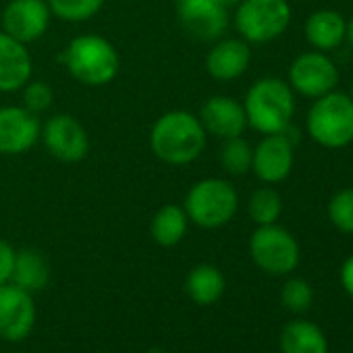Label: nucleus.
<instances>
[{
	"label": "nucleus",
	"instance_id": "1",
	"mask_svg": "<svg viewBox=\"0 0 353 353\" xmlns=\"http://www.w3.org/2000/svg\"><path fill=\"white\" fill-rule=\"evenodd\" d=\"M208 133L204 131L200 119L185 110L164 112L150 131L152 152L166 164H190L206 148Z\"/></svg>",
	"mask_w": 353,
	"mask_h": 353
},
{
	"label": "nucleus",
	"instance_id": "2",
	"mask_svg": "<svg viewBox=\"0 0 353 353\" xmlns=\"http://www.w3.org/2000/svg\"><path fill=\"white\" fill-rule=\"evenodd\" d=\"M243 110L248 125L262 135L281 133L295 114V96L287 81L279 77L258 79L245 94Z\"/></svg>",
	"mask_w": 353,
	"mask_h": 353
},
{
	"label": "nucleus",
	"instance_id": "3",
	"mask_svg": "<svg viewBox=\"0 0 353 353\" xmlns=\"http://www.w3.org/2000/svg\"><path fill=\"white\" fill-rule=\"evenodd\" d=\"M67 71L83 85H106L119 75V52L117 48L98 34H85L71 40L63 52Z\"/></svg>",
	"mask_w": 353,
	"mask_h": 353
},
{
	"label": "nucleus",
	"instance_id": "4",
	"mask_svg": "<svg viewBox=\"0 0 353 353\" xmlns=\"http://www.w3.org/2000/svg\"><path fill=\"white\" fill-rule=\"evenodd\" d=\"M307 135L322 148L341 150L353 141V100L349 94L330 92L310 106L305 117Z\"/></svg>",
	"mask_w": 353,
	"mask_h": 353
},
{
	"label": "nucleus",
	"instance_id": "5",
	"mask_svg": "<svg viewBox=\"0 0 353 353\" xmlns=\"http://www.w3.org/2000/svg\"><path fill=\"white\" fill-rule=\"evenodd\" d=\"M183 208L194 225L202 229H219L233 221L239 208V196L229 181L208 176L190 190Z\"/></svg>",
	"mask_w": 353,
	"mask_h": 353
},
{
	"label": "nucleus",
	"instance_id": "6",
	"mask_svg": "<svg viewBox=\"0 0 353 353\" xmlns=\"http://www.w3.org/2000/svg\"><path fill=\"white\" fill-rule=\"evenodd\" d=\"M293 11L289 0H241L235 7V30L252 44H268L281 38Z\"/></svg>",
	"mask_w": 353,
	"mask_h": 353
},
{
	"label": "nucleus",
	"instance_id": "7",
	"mask_svg": "<svg viewBox=\"0 0 353 353\" xmlns=\"http://www.w3.org/2000/svg\"><path fill=\"white\" fill-rule=\"evenodd\" d=\"M250 254L258 268L268 274H289L299 264V245L295 237L274 225H262L250 239Z\"/></svg>",
	"mask_w": 353,
	"mask_h": 353
},
{
	"label": "nucleus",
	"instance_id": "8",
	"mask_svg": "<svg viewBox=\"0 0 353 353\" xmlns=\"http://www.w3.org/2000/svg\"><path fill=\"white\" fill-rule=\"evenodd\" d=\"M293 92L305 98H320L339 85V69L326 52L312 50L299 54L289 67V81Z\"/></svg>",
	"mask_w": 353,
	"mask_h": 353
},
{
	"label": "nucleus",
	"instance_id": "9",
	"mask_svg": "<svg viewBox=\"0 0 353 353\" xmlns=\"http://www.w3.org/2000/svg\"><path fill=\"white\" fill-rule=\"evenodd\" d=\"M46 150L63 162H79L90 152V137L85 127L71 114L50 117L40 131Z\"/></svg>",
	"mask_w": 353,
	"mask_h": 353
},
{
	"label": "nucleus",
	"instance_id": "10",
	"mask_svg": "<svg viewBox=\"0 0 353 353\" xmlns=\"http://www.w3.org/2000/svg\"><path fill=\"white\" fill-rule=\"evenodd\" d=\"M176 19L192 38L200 42H216L229 28V11L216 0H179Z\"/></svg>",
	"mask_w": 353,
	"mask_h": 353
},
{
	"label": "nucleus",
	"instance_id": "11",
	"mask_svg": "<svg viewBox=\"0 0 353 353\" xmlns=\"http://www.w3.org/2000/svg\"><path fill=\"white\" fill-rule=\"evenodd\" d=\"M295 143L287 133L264 135L260 143L254 148L252 170L258 179L266 185H274L285 181L293 170L295 162Z\"/></svg>",
	"mask_w": 353,
	"mask_h": 353
},
{
	"label": "nucleus",
	"instance_id": "12",
	"mask_svg": "<svg viewBox=\"0 0 353 353\" xmlns=\"http://www.w3.org/2000/svg\"><path fill=\"white\" fill-rule=\"evenodd\" d=\"M36 324V301L30 291L7 283L0 285V339L17 343Z\"/></svg>",
	"mask_w": 353,
	"mask_h": 353
},
{
	"label": "nucleus",
	"instance_id": "13",
	"mask_svg": "<svg viewBox=\"0 0 353 353\" xmlns=\"http://www.w3.org/2000/svg\"><path fill=\"white\" fill-rule=\"evenodd\" d=\"M46 0H11L3 11V32L21 44L40 40L50 26Z\"/></svg>",
	"mask_w": 353,
	"mask_h": 353
},
{
	"label": "nucleus",
	"instance_id": "14",
	"mask_svg": "<svg viewBox=\"0 0 353 353\" xmlns=\"http://www.w3.org/2000/svg\"><path fill=\"white\" fill-rule=\"evenodd\" d=\"M40 119L26 106L0 108V154L17 156L32 150L40 139Z\"/></svg>",
	"mask_w": 353,
	"mask_h": 353
},
{
	"label": "nucleus",
	"instance_id": "15",
	"mask_svg": "<svg viewBox=\"0 0 353 353\" xmlns=\"http://www.w3.org/2000/svg\"><path fill=\"white\" fill-rule=\"evenodd\" d=\"M200 123L206 133L221 139L239 137L248 127L243 104L231 96H212L200 108Z\"/></svg>",
	"mask_w": 353,
	"mask_h": 353
},
{
	"label": "nucleus",
	"instance_id": "16",
	"mask_svg": "<svg viewBox=\"0 0 353 353\" xmlns=\"http://www.w3.org/2000/svg\"><path fill=\"white\" fill-rule=\"evenodd\" d=\"M252 63L250 42L243 38H223L210 48L206 57L208 73L219 81H233L241 77Z\"/></svg>",
	"mask_w": 353,
	"mask_h": 353
},
{
	"label": "nucleus",
	"instance_id": "17",
	"mask_svg": "<svg viewBox=\"0 0 353 353\" xmlns=\"http://www.w3.org/2000/svg\"><path fill=\"white\" fill-rule=\"evenodd\" d=\"M32 79V57L26 44L0 32V92H19Z\"/></svg>",
	"mask_w": 353,
	"mask_h": 353
},
{
	"label": "nucleus",
	"instance_id": "18",
	"mask_svg": "<svg viewBox=\"0 0 353 353\" xmlns=\"http://www.w3.org/2000/svg\"><path fill=\"white\" fill-rule=\"evenodd\" d=\"M303 36L314 50L330 52L345 42L347 21L341 13L332 9H322L307 17L303 26Z\"/></svg>",
	"mask_w": 353,
	"mask_h": 353
},
{
	"label": "nucleus",
	"instance_id": "19",
	"mask_svg": "<svg viewBox=\"0 0 353 353\" xmlns=\"http://www.w3.org/2000/svg\"><path fill=\"white\" fill-rule=\"evenodd\" d=\"M48 281H50V266L40 252L36 250L15 252V264H13V274H11L13 285L30 293H36L44 289Z\"/></svg>",
	"mask_w": 353,
	"mask_h": 353
},
{
	"label": "nucleus",
	"instance_id": "20",
	"mask_svg": "<svg viewBox=\"0 0 353 353\" xmlns=\"http://www.w3.org/2000/svg\"><path fill=\"white\" fill-rule=\"evenodd\" d=\"M281 349L283 353H328V343L316 324L307 320H293L283 328Z\"/></svg>",
	"mask_w": 353,
	"mask_h": 353
},
{
	"label": "nucleus",
	"instance_id": "21",
	"mask_svg": "<svg viewBox=\"0 0 353 353\" xmlns=\"http://www.w3.org/2000/svg\"><path fill=\"white\" fill-rule=\"evenodd\" d=\"M188 225H190V219H188L183 206L166 204L154 214L152 225H150V233L158 245L172 248L188 235Z\"/></svg>",
	"mask_w": 353,
	"mask_h": 353
},
{
	"label": "nucleus",
	"instance_id": "22",
	"mask_svg": "<svg viewBox=\"0 0 353 353\" xmlns=\"http://www.w3.org/2000/svg\"><path fill=\"white\" fill-rule=\"evenodd\" d=\"M185 291L196 303L212 305L225 293V276L212 264H198L185 279Z\"/></svg>",
	"mask_w": 353,
	"mask_h": 353
},
{
	"label": "nucleus",
	"instance_id": "23",
	"mask_svg": "<svg viewBox=\"0 0 353 353\" xmlns=\"http://www.w3.org/2000/svg\"><path fill=\"white\" fill-rule=\"evenodd\" d=\"M248 212L252 221L262 227V225H274L281 219L283 212V200L281 194L272 188H260L252 194L248 202Z\"/></svg>",
	"mask_w": 353,
	"mask_h": 353
},
{
	"label": "nucleus",
	"instance_id": "24",
	"mask_svg": "<svg viewBox=\"0 0 353 353\" xmlns=\"http://www.w3.org/2000/svg\"><path fill=\"white\" fill-rule=\"evenodd\" d=\"M252 158H254V148L239 135L225 139L221 148V164L229 174H245L252 170Z\"/></svg>",
	"mask_w": 353,
	"mask_h": 353
},
{
	"label": "nucleus",
	"instance_id": "25",
	"mask_svg": "<svg viewBox=\"0 0 353 353\" xmlns=\"http://www.w3.org/2000/svg\"><path fill=\"white\" fill-rule=\"evenodd\" d=\"M52 15L63 21L81 23L92 19L104 7V0H46Z\"/></svg>",
	"mask_w": 353,
	"mask_h": 353
},
{
	"label": "nucleus",
	"instance_id": "26",
	"mask_svg": "<svg viewBox=\"0 0 353 353\" xmlns=\"http://www.w3.org/2000/svg\"><path fill=\"white\" fill-rule=\"evenodd\" d=\"M326 212H328L330 223L339 231L353 235V188H345L336 192L330 198Z\"/></svg>",
	"mask_w": 353,
	"mask_h": 353
},
{
	"label": "nucleus",
	"instance_id": "27",
	"mask_svg": "<svg viewBox=\"0 0 353 353\" xmlns=\"http://www.w3.org/2000/svg\"><path fill=\"white\" fill-rule=\"evenodd\" d=\"M283 305L291 312H303L312 305L314 291L303 279H289L281 291Z\"/></svg>",
	"mask_w": 353,
	"mask_h": 353
},
{
	"label": "nucleus",
	"instance_id": "28",
	"mask_svg": "<svg viewBox=\"0 0 353 353\" xmlns=\"http://www.w3.org/2000/svg\"><path fill=\"white\" fill-rule=\"evenodd\" d=\"M23 102L26 108L32 110L34 114H40L44 110H48L52 106L54 100V92L50 90V85L46 81H28L23 85Z\"/></svg>",
	"mask_w": 353,
	"mask_h": 353
},
{
	"label": "nucleus",
	"instance_id": "29",
	"mask_svg": "<svg viewBox=\"0 0 353 353\" xmlns=\"http://www.w3.org/2000/svg\"><path fill=\"white\" fill-rule=\"evenodd\" d=\"M13 264H15V250L11 248V243L0 239V285L11 283Z\"/></svg>",
	"mask_w": 353,
	"mask_h": 353
},
{
	"label": "nucleus",
	"instance_id": "30",
	"mask_svg": "<svg viewBox=\"0 0 353 353\" xmlns=\"http://www.w3.org/2000/svg\"><path fill=\"white\" fill-rule=\"evenodd\" d=\"M341 283H343L345 291L353 297V256H349L341 268Z\"/></svg>",
	"mask_w": 353,
	"mask_h": 353
},
{
	"label": "nucleus",
	"instance_id": "31",
	"mask_svg": "<svg viewBox=\"0 0 353 353\" xmlns=\"http://www.w3.org/2000/svg\"><path fill=\"white\" fill-rule=\"evenodd\" d=\"M216 3H219L221 7H225L227 11H231V9H235V7L241 3V0H216Z\"/></svg>",
	"mask_w": 353,
	"mask_h": 353
},
{
	"label": "nucleus",
	"instance_id": "32",
	"mask_svg": "<svg viewBox=\"0 0 353 353\" xmlns=\"http://www.w3.org/2000/svg\"><path fill=\"white\" fill-rule=\"evenodd\" d=\"M349 44H351V48H353V17L347 21V38H345Z\"/></svg>",
	"mask_w": 353,
	"mask_h": 353
},
{
	"label": "nucleus",
	"instance_id": "33",
	"mask_svg": "<svg viewBox=\"0 0 353 353\" xmlns=\"http://www.w3.org/2000/svg\"><path fill=\"white\" fill-rule=\"evenodd\" d=\"M349 96H351V100H353V81H351V92H349Z\"/></svg>",
	"mask_w": 353,
	"mask_h": 353
}]
</instances>
